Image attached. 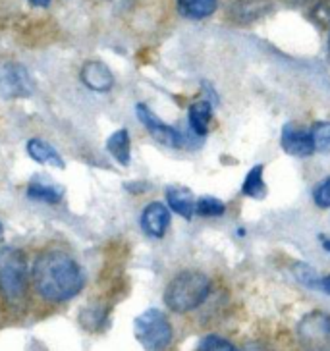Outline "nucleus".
Instances as JSON below:
<instances>
[{
    "instance_id": "nucleus-8",
    "label": "nucleus",
    "mask_w": 330,
    "mask_h": 351,
    "mask_svg": "<svg viewBox=\"0 0 330 351\" xmlns=\"http://www.w3.org/2000/svg\"><path fill=\"white\" fill-rule=\"evenodd\" d=\"M280 145L292 156H309L315 153L311 132L303 130L301 125L294 124V122H290L282 128Z\"/></svg>"
},
{
    "instance_id": "nucleus-6",
    "label": "nucleus",
    "mask_w": 330,
    "mask_h": 351,
    "mask_svg": "<svg viewBox=\"0 0 330 351\" xmlns=\"http://www.w3.org/2000/svg\"><path fill=\"white\" fill-rule=\"evenodd\" d=\"M299 340L315 351H330V315L309 313L298 326Z\"/></svg>"
},
{
    "instance_id": "nucleus-11",
    "label": "nucleus",
    "mask_w": 330,
    "mask_h": 351,
    "mask_svg": "<svg viewBox=\"0 0 330 351\" xmlns=\"http://www.w3.org/2000/svg\"><path fill=\"white\" fill-rule=\"evenodd\" d=\"M166 203L168 207L174 210L180 217L189 218L196 215V201H193V193L184 187H168L166 189Z\"/></svg>"
},
{
    "instance_id": "nucleus-23",
    "label": "nucleus",
    "mask_w": 330,
    "mask_h": 351,
    "mask_svg": "<svg viewBox=\"0 0 330 351\" xmlns=\"http://www.w3.org/2000/svg\"><path fill=\"white\" fill-rule=\"evenodd\" d=\"M33 6H37V8H47L49 4H51V0H30Z\"/></svg>"
},
{
    "instance_id": "nucleus-18",
    "label": "nucleus",
    "mask_w": 330,
    "mask_h": 351,
    "mask_svg": "<svg viewBox=\"0 0 330 351\" xmlns=\"http://www.w3.org/2000/svg\"><path fill=\"white\" fill-rule=\"evenodd\" d=\"M311 139L317 153H330V122H317L311 128Z\"/></svg>"
},
{
    "instance_id": "nucleus-7",
    "label": "nucleus",
    "mask_w": 330,
    "mask_h": 351,
    "mask_svg": "<svg viewBox=\"0 0 330 351\" xmlns=\"http://www.w3.org/2000/svg\"><path fill=\"white\" fill-rule=\"evenodd\" d=\"M135 112H137L139 122L145 125V130L149 132V135H151L155 141H158L161 145H166V147H172V149L184 147V143H186L184 135L180 134L176 128H172V125H168L165 124L163 120H158L147 104H137V106H135Z\"/></svg>"
},
{
    "instance_id": "nucleus-10",
    "label": "nucleus",
    "mask_w": 330,
    "mask_h": 351,
    "mask_svg": "<svg viewBox=\"0 0 330 351\" xmlns=\"http://www.w3.org/2000/svg\"><path fill=\"white\" fill-rule=\"evenodd\" d=\"M80 77L85 83V87L95 91V93H106L113 89L114 85L113 72L108 70L106 64L99 62V60H91V62L85 64L80 72Z\"/></svg>"
},
{
    "instance_id": "nucleus-1",
    "label": "nucleus",
    "mask_w": 330,
    "mask_h": 351,
    "mask_svg": "<svg viewBox=\"0 0 330 351\" xmlns=\"http://www.w3.org/2000/svg\"><path fill=\"white\" fill-rule=\"evenodd\" d=\"M32 286L43 301L66 303L82 291L85 274L70 251L51 247L33 261Z\"/></svg>"
},
{
    "instance_id": "nucleus-2",
    "label": "nucleus",
    "mask_w": 330,
    "mask_h": 351,
    "mask_svg": "<svg viewBox=\"0 0 330 351\" xmlns=\"http://www.w3.org/2000/svg\"><path fill=\"white\" fill-rule=\"evenodd\" d=\"M211 291V280L199 270H184L170 280L165 289L166 307L174 313H189L207 300Z\"/></svg>"
},
{
    "instance_id": "nucleus-26",
    "label": "nucleus",
    "mask_w": 330,
    "mask_h": 351,
    "mask_svg": "<svg viewBox=\"0 0 330 351\" xmlns=\"http://www.w3.org/2000/svg\"><path fill=\"white\" fill-rule=\"evenodd\" d=\"M329 51H330V41H329Z\"/></svg>"
},
{
    "instance_id": "nucleus-17",
    "label": "nucleus",
    "mask_w": 330,
    "mask_h": 351,
    "mask_svg": "<svg viewBox=\"0 0 330 351\" xmlns=\"http://www.w3.org/2000/svg\"><path fill=\"white\" fill-rule=\"evenodd\" d=\"M27 197L41 201V203H49V205H56L62 201V189L52 184H41V182H32L27 186Z\"/></svg>"
},
{
    "instance_id": "nucleus-4",
    "label": "nucleus",
    "mask_w": 330,
    "mask_h": 351,
    "mask_svg": "<svg viewBox=\"0 0 330 351\" xmlns=\"http://www.w3.org/2000/svg\"><path fill=\"white\" fill-rule=\"evenodd\" d=\"M135 338L147 351H163L172 341V324L158 309L141 313L134 322Z\"/></svg>"
},
{
    "instance_id": "nucleus-19",
    "label": "nucleus",
    "mask_w": 330,
    "mask_h": 351,
    "mask_svg": "<svg viewBox=\"0 0 330 351\" xmlns=\"http://www.w3.org/2000/svg\"><path fill=\"white\" fill-rule=\"evenodd\" d=\"M224 203L218 201L215 197H201L196 203V213L199 217H220L224 215Z\"/></svg>"
},
{
    "instance_id": "nucleus-25",
    "label": "nucleus",
    "mask_w": 330,
    "mask_h": 351,
    "mask_svg": "<svg viewBox=\"0 0 330 351\" xmlns=\"http://www.w3.org/2000/svg\"><path fill=\"white\" fill-rule=\"evenodd\" d=\"M0 236H2V224H0Z\"/></svg>"
},
{
    "instance_id": "nucleus-16",
    "label": "nucleus",
    "mask_w": 330,
    "mask_h": 351,
    "mask_svg": "<svg viewBox=\"0 0 330 351\" xmlns=\"http://www.w3.org/2000/svg\"><path fill=\"white\" fill-rule=\"evenodd\" d=\"M263 170H265L263 165L253 166L249 170V174L246 176V182L241 186L244 195L253 197V199H265V195H267V184L263 180Z\"/></svg>"
},
{
    "instance_id": "nucleus-20",
    "label": "nucleus",
    "mask_w": 330,
    "mask_h": 351,
    "mask_svg": "<svg viewBox=\"0 0 330 351\" xmlns=\"http://www.w3.org/2000/svg\"><path fill=\"white\" fill-rule=\"evenodd\" d=\"M199 351H237V348L220 336H207L199 343Z\"/></svg>"
},
{
    "instance_id": "nucleus-15",
    "label": "nucleus",
    "mask_w": 330,
    "mask_h": 351,
    "mask_svg": "<svg viewBox=\"0 0 330 351\" xmlns=\"http://www.w3.org/2000/svg\"><path fill=\"white\" fill-rule=\"evenodd\" d=\"M178 10L189 20H203L217 10V0H178Z\"/></svg>"
},
{
    "instance_id": "nucleus-12",
    "label": "nucleus",
    "mask_w": 330,
    "mask_h": 351,
    "mask_svg": "<svg viewBox=\"0 0 330 351\" xmlns=\"http://www.w3.org/2000/svg\"><path fill=\"white\" fill-rule=\"evenodd\" d=\"M27 153L39 165H49L54 166V168H64L66 166L64 165L62 156L56 153V149L51 143H47L43 139H37V137L27 141Z\"/></svg>"
},
{
    "instance_id": "nucleus-5",
    "label": "nucleus",
    "mask_w": 330,
    "mask_h": 351,
    "mask_svg": "<svg viewBox=\"0 0 330 351\" xmlns=\"http://www.w3.org/2000/svg\"><path fill=\"white\" fill-rule=\"evenodd\" d=\"M33 89H35V85H33L32 75L23 64H0V95L6 101L25 99L33 93Z\"/></svg>"
},
{
    "instance_id": "nucleus-24",
    "label": "nucleus",
    "mask_w": 330,
    "mask_h": 351,
    "mask_svg": "<svg viewBox=\"0 0 330 351\" xmlns=\"http://www.w3.org/2000/svg\"><path fill=\"white\" fill-rule=\"evenodd\" d=\"M322 247L327 249V251H329V253H330V239L322 238Z\"/></svg>"
},
{
    "instance_id": "nucleus-22",
    "label": "nucleus",
    "mask_w": 330,
    "mask_h": 351,
    "mask_svg": "<svg viewBox=\"0 0 330 351\" xmlns=\"http://www.w3.org/2000/svg\"><path fill=\"white\" fill-rule=\"evenodd\" d=\"M315 288L322 289L325 293H329L330 295V276H325V278L317 280V284H315Z\"/></svg>"
},
{
    "instance_id": "nucleus-3",
    "label": "nucleus",
    "mask_w": 330,
    "mask_h": 351,
    "mask_svg": "<svg viewBox=\"0 0 330 351\" xmlns=\"http://www.w3.org/2000/svg\"><path fill=\"white\" fill-rule=\"evenodd\" d=\"M30 288V263L18 247L0 249V295L10 305H20Z\"/></svg>"
},
{
    "instance_id": "nucleus-21",
    "label": "nucleus",
    "mask_w": 330,
    "mask_h": 351,
    "mask_svg": "<svg viewBox=\"0 0 330 351\" xmlns=\"http://www.w3.org/2000/svg\"><path fill=\"white\" fill-rule=\"evenodd\" d=\"M313 199H315L317 207L320 208L330 207V178H327L325 182H320L319 186L315 187V191H313Z\"/></svg>"
},
{
    "instance_id": "nucleus-14",
    "label": "nucleus",
    "mask_w": 330,
    "mask_h": 351,
    "mask_svg": "<svg viewBox=\"0 0 330 351\" xmlns=\"http://www.w3.org/2000/svg\"><path fill=\"white\" fill-rule=\"evenodd\" d=\"M213 118V104L209 101H197L189 106V128L196 135H207V128Z\"/></svg>"
},
{
    "instance_id": "nucleus-13",
    "label": "nucleus",
    "mask_w": 330,
    "mask_h": 351,
    "mask_svg": "<svg viewBox=\"0 0 330 351\" xmlns=\"http://www.w3.org/2000/svg\"><path fill=\"white\" fill-rule=\"evenodd\" d=\"M106 151L113 155L118 165L128 166L132 160V143H130V134L128 130H118L106 139Z\"/></svg>"
},
{
    "instance_id": "nucleus-9",
    "label": "nucleus",
    "mask_w": 330,
    "mask_h": 351,
    "mask_svg": "<svg viewBox=\"0 0 330 351\" xmlns=\"http://www.w3.org/2000/svg\"><path fill=\"white\" fill-rule=\"evenodd\" d=\"M170 224V210L163 203H151L141 213V230L149 238L161 239L166 234V228Z\"/></svg>"
}]
</instances>
